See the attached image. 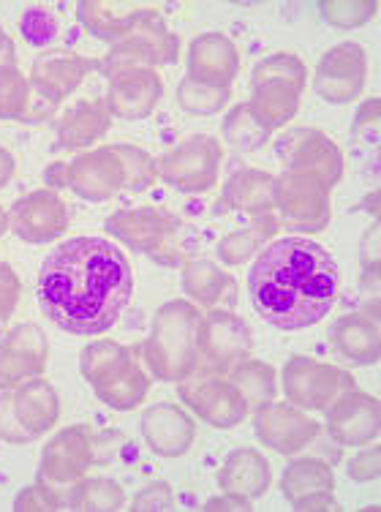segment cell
Returning <instances> with one entry per match:
<instances>
[{
    "label": "cell",
    "mask_w": 381,
    "mask_h": 512,
    "mask_svg": "<svg viewBox=\"0 0 381 512\" xmlns=\"http://www.w3.org/2000/svg\"><path fill=\"white\" fill-rule=\"evenodd\" d=\"M58 17L52 11L41 9V6H33L20 17V33L22 39L33 44V47H47L52 41L58 39Z\"/></svg>",
    "instance_id": "obj_42"
},
{
    "label": "cell",
    "mask_w": 381,
    "mask_h": 512,
    "mask_svg": "<svg viewBox=\"0 0 381 512\" xmlns=\"http://www.w3.org/2000/svg\"><path fill=\"white\" fill-rule=\"evenodd\" d=\"M229 382L243 393L245 404H248L251 412L275 401V395L281 390L273 365L264 363V360H248V357L229 371Z\"/></svg>",
    "instance_id": "obj_34"
},
{
    "label": "cell",
    "mask_w": 381,
    "mask_h": 512,
    "mask_svg": "<svg viewBox=\"0 0 381 512\" xmlns=\"http://www.w3.org/2000/svg\"><path fill=\"white\" fill-rule=\"evenodd\" d=\"M286 401L303 412H324L335 398L354 387V376L316 357L292 355L281 371Z\"/></svg>",
    "instance_id": "obj_10"
},
{
    "label": "cell",
    "mask_w": 381,
    "mask_h": 512,
    "mask_svg": "<svg viewBox=\"0 0 381 512\" xmlns=\"http://www.w3.org/2000/svg\"><path fill=\"white\" fill-rule=\"evenodd\" d=\"M107 232L131 251L153 259L161 267H183L188 262V229L172 213L158 207L118 210L107 218Z\"/></svg>",
    "instance_id": "obj_5"
},
{
    "label": "cell",
    "mask_w": 381,
    "mask_h": 512,
    "mask_svg": "<svg viewBox=\"0 0 381 512\" xmlns=\"http://www.w3.org/2000/svg\"><path fill=\"white\" fill-rule=\"evenodd\" d=\"M327 412V434L341 447H365L379 439L381 406L376 395L346 390L335 398Z\"/></svg>",
    "instance_id": "obj_19"
},
{
    "label": "cell",
    "mask_w": 381,
    "mask_h": 512,
    "mask_svg": "<svg viewBox=\"0 0 381 512\" xmlns=\"http://www.w3.org/2000/svg\"><path fill=\"white\" fill-rule=\"evenodd\" d=\"M365 79H368V55L360 44L343 41L322 55L313 77V90L322 101L341 107L360 99Z\"/></svg>",
    "instance_id": "obj_15"
},
{
    "label": "cell",
    "mask_w": 381,
    "mask_h": 512,
    "mask_svg": "<svg viewBox=\"0 0 381 512\" xmlns=\"http://www.w3.org/2000/svg\"><path fill=\"white\" fill-rule=\"evenodd\" d=\"M278 218L275 213L270 216H254L251 224L229 232V235L218 243V262L226 267H240L245 265L251 256H256L262 251V246L270 240V237L278 232Z\"/></svg>",
    "instance_id": "obj_33"
},
{
    "label": "cell",
    "mask_w": 381,
    "mask_h": 512,
    "mask_svg": "<svg viewBox=\"0 0 381 512\" xmlns=\"http://www.w3.org/2000/svg\"><path fill=\"white\" fill-rule=\"evenodd\" d=\"M224 142L229 148H235L237 153H251V150L264 148L273 128L267 126L262 118H256V112L248 104H237L229 109V115L224 118Z\"/></svg>",
    "instance_id": "obj_35"
},
{
    "label": "cell",
    "mask_w": 381,
    "mask_h": 512,
    "mask_svg": "<svg viewBox=\"0 0 381 512\" xmlns=\"http://www.w3.org/2000/svg\"><path fill=\"white\" fill-rule=\"evenodd\" d=\"M93 466V436L85 425L63 428L44 444L39 480L52 488H71Z\"/></svg>",
    "instance_id": "obj_17"
},
{
    "label": "cell",
    "mask_w": 381,
    "mask_h": 512,
    "mask_svg": "<svg viewBox=\"0 0 381 512\" xmlns=\"http://www.w3.org/2000/svg\"><path fill=\"white\" fill-rule=\"evenodd\" d=\"M305 82L308 69L303 60L292 52H275L254 69V96L248 107L273 131L284 128L300 112Z\"/></svg>",
    "instance_id": "obj_7"
},
{
    "label": "cell",
    "mask_w": 381,
    "mask_h": 512,
    "mask_svg": "<svg viewBox=\"0 0 381 512\" xmlns=\"http://www.w3.org/2000/svg\"><path fill=\"white\" fill-rule=\"evenodd\" d=\"M112 126L104 99H82L71 104L63 118L58 120V148L60 150H85L93 148L98 139L107 137Z\"/></svg>",
    "instance_id": "obj_30"
},
{
    "label": "cell",
    "mask_w": 381,
    "mask_h": 512,
    "mask_svg": "<svg viewBox=\"0 0 381 512\" xmlns=\"http://www.w3.org/2000/svg\"><path fill=\"white\" fill-rule=\"evenodd\" d=\"M273 483V469L262 453L251 447L235 450L229 455L218 472V488L224 493H237L254 502L256 496H264Z\"/></svg>",
    "instance_id": "obj_32"
},
{
    "label": "cell",
    "mask_w": 381,
    "mask_h": 512,
    "mask_svg": "<svg viewBox=\"0 0 381 512\" xmlns=\"http://www.w3.org/2000/svg\"><path fill=\"white\" fill-rule=\"evenodd\" d=\"M177 384H180V387H177L180 401H183L199 420H205L207 425H213L218 431L235 428V425L243 423L245 417L251 414V409L245 404L243 393H240L224 374L196 371V374L186 376L183 382Z\"/></svg>",
    "instance_id": "obj_13"
},
{
    "label": "cell",
    "mask_w": 381,
    "mask_h": 512,
    "mask_svg": "<svg viewBox=\"0 0 381 512\" xmlns=\"http://www.w3.org/2000/svg\"><path fill=\"white\" fill-rule=\"evenodd\" d=\"M330 210H333L330 188L319 178L297 175V172H284L278 178L275 218L284 229L316 235L330 224V216H333Z\"/></svg>",
    "instance_id": "obj_11"
},
{
    "label": "cell",
    "mask_w": 381,
    "mask_h": 512,
    "mask_svg": "<svg viewBox=\"0 0 381 512\" xmlns=\"http://www.w3.org/2000/svg\"><path fill=\"white\" fill-rule=\"evenodd\" d=\"M30 104V79L14 63L0 66V120L20 123Z\"/></svg>",
    "instance_id": "obj_38"
},
{
    "label": "cell",
    "mask_w": 381,
    "mask_h": 512,
    "mask_svg": "<svg viewBox=\"0 0 381 512\" xmlns=\"http://www.w3.org/2000/svg\"><path fill=\"white\" fill-rule=\"evenodd\" d=\"M131 507L137 512H150V510H175V491L167 483H153L142 488L134 496Z\"/></svg>",
    "instance_id": "obj_47"
},
{
    "label": "cell",
    "mask_w": 381,
    "mask_h": 512,
    "mask_svg": "<svg viewBox=\"0 0 381 512\" xmlns=\"http://www.w3.org/2000/svg\"><path fill=\"white\" fill-rule=\"evenodd\" d=\"M205 510H254V502L237 496V493H224V496H215L205 504Z\"/></svg>",
    "instance_id": "obj_49"
},
{
    "label": "cell",
    "mask_w": 381,
    "mask_h": 512,
    "mask_svg": "<svg viewBox=\"0 0 381 512\" xmlns=\"http://www.w3.org/2000/svg\"><path fill=\"white\" fill-rule=\"evenodd\" d=\"M147 3H120V0H82L77 3V17L90 36L115 47L142 17Z\"/></svg>",
    "instance_id": "obj_28"
},
{
    "label": "cell",
    "mask_w": 381,
    "mask_h": 512,
    "mask_svg": "<svg viewBox=\"0 0 381 512\" xmlns=\"http://www.w3.org/2000/svg\"><path fill=\"white\" fill-rule=\"evenodd\" d=\"M79 374L93 387L101 404L131 412L147 401L153 376L139 363V349L118 341H96L79 352Z\"/></svg>",
    "instance_id": "obj_4"
},
{
    "label": "cell",
    "mask_w": 381,
    "mask_h": 512,
    "mask_svg": "<svg viewBox=\"0 0 381 512\" xmlns=\"http://www.w3.org/2000/svg\"><path fill=\"white\" fill-rule=\"evenodd\" d=\"M69 221V205L55 188L30 191L28 197L17 199L9 210V229L30 246L55 243L58 237L66 235Z\"/></svg>",
    "instance_id": "obj_16"
},
{
    "label": "cell",
    "mask_w": 381,
    "mask_h": 512,
    "mask_svg": "<svg viewBox=\"0 0 381 512\" xmlns=\"http://www.w3.org/2000/svg\"><path fill=\"white\" fill-rule=\"evenodd\" d=\"M161 96H164V82L158 77V71L139 69L109 79L104 104L112 118L145 120L156 112Z\"/></svg>",
    "instance_id": "obj_23"
},
{
    "label": "cell",
    "mask_w": 381,
    "mask_h": 512,
    "mask_svg": "<svg viewBox=\"0 0 381 512\" xmlns=\"http://www.w3.org/2000/svg\"><path fill=\"white\" fill-rule=\"evenodd\" d=\"M139 428H142L147 447L161 458H180L196 442L194 417L177 404H169V401H161V404L145 409Z\"/></svg>",
    "instance_id": "obj_22"
},
{
    "label": "cell",
    "mask_w": 381,
    "mask_h": 512,
    "mask_svg": "<svg viewBox=\"0 0 381 512\" xmlns=\"http://www.w3.org/2000/svg\"><path fill=\"white\" fill-rule=\"evenodd\" d=\"M251 330L245 325L243 316L215 308L202 316L199 330V352H202V368L213 374H229L237 363H243L251 355Z\"/></svg>",
    "instance_id": "obj_14"
},
{
    "label": "cell",
    "mask_w": 381,
    "mask_h": 512,
    "mask_svg": "<svg viewBox=\"0 0 381 512\" xmlns=\"http://www.w3.org/2000/svg\"><path fill=\"white\" fill-rule=\"evenodd\" d=\"M177 104L188 115L210 118V115H218L232 104V88H218V85L183 77L177 85Z\"/></svg>",
    "instance_id": "obj_37"
},
{
    "label": "cell",
    "mask_w": 381,
    "mask_h": 512,
    "mask_svg": "<svg viewBox=\"0 0 381 512\" xmlns=\"http://www.w3.org/2000/svg\"><path fill=\"white\" fill-rule=\"evenodd\" d=\"M131 297V262L107 237H71L41 265V311L55 327L71 335H101L112 330Z\"/></svg>",
    "instance_id": "obj_1"
},
{
    "label": "cell",
    "mask_w": 381,
    "mask_h": 512,
    "mask_svg": "<svg viewBox=\"0 0 381 512\" xmlns=\"http://www.w3.org/2000/svg\"><path fill=\"white\" fill-rule=\"evenodd\" d=\"M240 74V52L235 41L224 33H202L188 47V74L186 77L218 88H232Z\"/></svg>",
    "instance_id": "obj_25"
},
{
    "label": "cell",
    "mask_w": 381,
    "mask_h": 512,
    "mask_svg": "<svg viewBox=\"0 0 381 512\" xmlns=\"http://www.w3.org/2000/svg\"><path fill=\"white\" fill-rule=\"evenodd\" d=\"M22 297V281L9 262L0 259V322H9Z\"/></svg>",
    "instance_id": "obj_44"
},
{
    "label": "cell",
    "mask_w": 381,
    "mask_h": 512,
    "mask_svg": "<svg viewBox=\"0 0 381 512\" xmlns=\"http://www.w3.org/2000/svg\"><path fill=\"white\" fill-rule=\"evenodd\" d=\"M319 11L324 22H330L333 28L352 30L371 22L379 14V3L376 0H322Z\"/></svg>",
    "instance_id": "obj_39"
},
{
    "label": "cell",
    "mask_w": 381,
    "mask_h": 512,
    "mask_svg": "<svg viewBox=\"0 0 381 512\" xmlns=\"http://www.w3.org/2000/svg\"><path fill=\"white\" fill-rule=\"evenodd\" d=\"M90 69H96V63H90L77 52L49 50L33 60L28 77L30 88L60 107L82 85V79L88 77Z\"/></svg>",
    "instance_id": "obj_24"
},
{
    "label": "cell",
    "mask_w": 381,
    "mask_h": 512,
    "mask_svg": "<svg viewBox=\"0 0 381 512\" xmlns=\"http://www.w3.org/2000/svg\"><path fill=\"white\" fill-rule=\"evenodd\" d=\"M120 156H123V164H126V191H131V194H142V191H147V188L156 183L158 164L156 158L150 156L145 148H137V145H120Z\"/></svg>",
    "instance_id": "obj_40"
},
{
    "label": "cell",
    "mask_w": 381,
    "mask_h": 512,
    "mask_svg": "<svg viewBox=\"0 0 381 512\" xmlns=\"http://www.w3.org/2000/svg\"><path fill=\"white\" fill-rule=\"evenodd\" d=\"M346 472L352 477L354 483H376L381 474V450L379 444H365L362 453L349 458L346 463Z\"/></svg>",
    "instance_id": "obj_43"
},
{
    "label": "cell",
    "mask_w": 381,
    "mask_h": 512,
    "mask_svg": "<svg viewBox=\"0 0 381 512\" xmlns=\"http://www.w3.org/2000/svg\"><path fill=\"white\" fill-rule=\"evenodd\" d=\"M254 431L256 439L264 447H270L273 453L294 455L303 453L305 447L316 439L319 423L297 406L270 401L254 412Z\"/></svg>",
    "instance_id": "obj_20"
},
{
    "label": "cell",
    "mask_w": 381,
    "mask_h": 512,
    "mask_svg": "<svg viewBox=\"0 0 381 512\" xmlns=\"http://www.w3.org/2000/svg\"><path fill=\"white\" fill-rule=\"evenodd\" d=\"M17 512H55L69 510V488H52L47 483L28 485L14 499Z\"/></svg>",
    "instance_id": "obj_41"
},
{
    "label": "cell",
    "mask_w": 381,
    "mask_h": 512,
    "mask_svg": "<svg viewBox=\"0 0 381 512\" xmlns=\"http://www.w3.org/2000/svg\"><path fill=\"white\" fill-rule=\"evenodd\" d=\"M379 104V99L365 101L360 107V112H357V118H354V139L362 142V145H368V148H376V145H379Z\"/></svg>",
    "instance_id": "obj_46"
},
{
    "label": "cell",
    "mask_w": 381,
    "mask_h": 512,
    "mask_svg": "<svg viewBox=\"0 0 381 512\" xmlns=\"http://www.w3.org/2000/svg\"><path fill=\"white\" fill-rule=\"evenodd\" d=\"M14 172H17V161L11 156L9 150L0 148V188L9 186V180L14 178Z\"/></svg>",
    "instance_id": "obj_50"
},
{
    "label": "cell",
    "mask_w": 381,
    "mask_h": 512,
    "mask_svg": "<svg viewBox=\"0 0 381 512\" xmlns=\"http://www.w3.org/2000/svg\"><path fill=\"white\" fill-rule=\"evenodd\" d=\"M275 156L286 172L319 178L327 188L341 183L346 167L335 139L319 128H289L284 137L275 139Z\"/></svg>",
    "instance_id": "obj_12"
},
{
    "label": "cell",
    "mask_w": 381,
    "mask_h": 512,
    "mask_svg": "<svg viewBox=\"0 0 381 512\" xmlns=\"http://www.w3.org/2000/svg\"><path fill=\"white\" fill-rule=\"evenodd\" d=\"M335 352L354 365H376L381 357L379 306L373 311H352L343 314L330 333Z\"/></svg>",
    "instance_id": "obj_26"
},
{
    "label": "cell",
    "mask_w": 381,
    "mask_h": 512,
    "mask_svg": "<svg viewBox=\"0 0 381 512\" xmlns=\"http://www.w3.org/2000/svg\"><path fill=\"white\" fill-rule=\"evenodd\" d=\"M0 442H9V444L33 442V439L28 436V431H25V428L20 425V420H17L11 390H0Z\"/></svg>",
    "instance_id": "obj_45"
},
{
    "label": "cell",
    "mask_w": 381,
    "mask_h": 512,
    "mask_svg": "<svg viewBox=\"0 0 381 512\" xmlns=\"http://www.w3.org/2000/svg\"><path fill=\"white\" fill-rule=\"evenodd\" d=\"M177 52H180L177 33L167 28L156 6H147L126 39L109 47V55L96 60V69L107 79H115L128 71L169 66L177 60Z\"/></svg>",
    "instance_id": "obj_6"
},
{
    "label": "cell",
    "mask_w": 381,
    "mask_h": 512,
    "mask_svg": "<svg viewBox=\"0 0 381 512\" xmlns=\"http://www.w3.org/2000/svg\"><path fill=\"white\" fill-rule=\"evenodd\" d=\"M14 398V412L17 420L28 431V436L36 442L44 434H49L60 420V395L52 384L39 376V379H30V382L20 384L11 390Z\"/></svg>",
    "instance_id": "obj_29"
},
{
    "label": "cell",
    "mask_w": 381,
    "mask_h": 512,
    "mask_svg": "<svg viewBox=\"0 0 381 512\" xmlns=\"http://www.w3.org/2000/svg\"><path fill=\"white\" fill-rule=\"evenodd\" d=\"M202 311L191 300H169L158 308L139 355L145 357L147 374L158 382H183L202 371L199 330Z\"/></svg>",
    "instance_id": "obj_3"
},
{
    "label": "cell",
    "mask_w": 381,
    "mask_h": 512,
    "mask_svg": "<svg viewBox=\"0 0 381 512\" xmlns=\"http://www.w3.org/2000/svg\"><path fill=\"white\" fill-rule=\"evenodd\" d=\"M278 178L262 169H240L226 180L221 205L245 216H270L275 213Z\"/></svg>",
    "instance_id": "obj_31"
},
{
    "label": "cell",
    "mask_w": 381,
    "mask_h": 512,
    "mask_svg": "<svg viewBox=\"0 0 381 512\" xmlns=\"http://www.w3.org/2000/svg\"><path fill=\"white\" fill-rule=\"evenodd\" d=\"M341 286L333 254L305 237H281L256 254L248 273L251 306L278 330H305L330 314Z\"/></svg>",
    "instance_id": "obj_2"
},
{
    "label": "cell",
    "mask_w": 381,
    "mask_h": 512,
    "mask_svg": "<svg viewBox=\"0 0 381 512\" xmlns=\"http://www.w3.org/2000/svg\"><path fill=\"white\" fill-rule=\"evenodd\" d=\"M126 504V491L109 477H82L69 488V510L112 512Z\"/></svg>",
    "instance_id": "obj_36"
},
{
    "label": "cell",
    "mask_w": 381,
    "mask_h": 512,
    "mask_svg": "<svg viewBox=\"0 0 381 512\" xmlns=\"http://www.w3.org/2000/svg\"><path fill=\"white\" fill-rule=\"evenodd\" d=\"M6 229H9V213H6V210L0 207V237L6 235Z\"/></svg>",
    "instance_id": "obj_51"
},
{
    "label": "cell",
    "mask_w": 381,
    "mask_h": 512,
    "mask_svg": "<svg viewBox=\"0 0 381 512\" xmlns=\"http://www.w3.org/2000/svg\"><path fill=\"white\" fill-rule=\"evenodd\" d=\"M49 344L39 325L11 327L0 338V390H14L20 384L39 379L47 371Z\"/></svg>",
    "instance_id": "obj_18"
},
{
    "label": "cell",
    "mask_w": 381,
    "mask_h": 512,
    "mask_svg": "<svg viewBox=\"0 0 381 512\" xmlns=\"http://www.w3.org/2000/svg\"><path fill=\"white\" fill-rule=\"evenodd\" d=\"M183 292L191 297L194 306L224 308L232 311L237 303V281L213 259H188L183 262Z\"/></svg>",
    "instance_id": "obj_27"
},
{
    "label": "cell",
    "mask_w": 381,
    "mask_h": 512,
    "mask_svg": "<svg viewBox=\"0 0 381 512\" xmlns=\"http://www.w3.org/2000/svg\"><path fill=\"white\" fill-rule=\"evenodd\" d=\"M333 491V466L322 458H297L286 466L284 477H281V493L289 499L294 510H338Z\"/></svg>",
    "instance_id": "obj_21"
},
{
    "label": "cell",
    "mask_w": 381,
    "mask_h": 512,
    "mask_svg": "<svg viewBox=\"0 0 381 512\" xmlns=\"http://www.w3.org/2000/svg\"><path fill=\"white\" fill-rule=\"evenodd\" d=\"M55 112H58V104H55V101H49L47 96H41V93H36V90L30 88V104L28 109H25V115H22L20 123H25V126H36V123H44V120L52 118Z\"/></svg>",
    "instance_id": "obj_48"
},
{
    "label": "cell",
    "mask_w": 381,
    "mask_h": 512,
    "mask_svg": "<svg viewBox=\"0 0 381 512\" xmlns=\"http://www.w3.org/2000/svg\"><path fill=\"white\" fill-rule=\"evenodd\" d=\"M156 164L158 178L180 194H207L221 175L224 148L210 134H194L169 148Z\"/></svg>",
    "instance_id": "obj_9"
},
{
    "label": "cell",
    "mask_w": 381,
    "mask_h": 512,
    "mask_svg": "<svg viewBox=\"0 0 381 512\" xmlns=\"http://www.w3.org/2000/svg\"><path fill=\"white\" fill-rule=\"evenodd\" d=\"M47 188H69L79 199L107 202L128 188L126 164L120 156V145H104L79 153L66 164L55 161L47 169Z\"/></svg>",
    "instance_id": "obj_8"
}]
</instances>
